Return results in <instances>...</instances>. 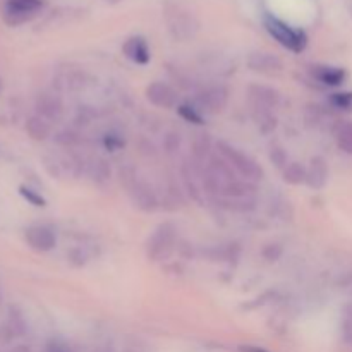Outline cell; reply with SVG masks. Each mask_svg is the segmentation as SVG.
Here are the masks:
<instances>
[{
    "mask_svg": "<svg viewBox=\"0 0 352 352\" xmlns=\"http://www.w3.org/2000/svg\"><path fill=\"white\" fill-rule=\"evenodd\" d=\"M217 151H219L220 157L230 165V167L236 170L237 175L244 179V181H260L263 177V168L250 157V155L243 153L241 150L234 148L232 144L226 143V141H219L217 143Z\"/></svg>",
    "mask_w": 352,
    "mask_h": 352,
    "instance_id": "cell-1",
    "label": "cell"
},
{
    "mask_svg": "<svg viewBox=\"0 0 352 352\" xmlns=\"http://www.w3.org/2000/svg\"><path fill=\"white\" fill-rule=\"evenodd\" d=\"M265 28L282 47H285L291 52H296V54L305 50L306 45H308V36H306L305 31L292 28L291 24L284 23V21L272 16V14L265 16Z\"/></svg>",
    "mask_w": 352,
    "mask_h": 352,
    "instance_id": "cell-2",
    "label": "cell"
},
{
    "mask_svg": "<svg viewBox=\"0 0 352 352\" xmlns=\"http://www.w3.org/2000/svg\"><path fill=\"white\" fill-rule=\"evenodd\" d=\"M45 7V0H7L3 21L10 26H19L33 19Z\"/></svg>",
    "mask_w": 352,
    "mask_h": 352,
    "instance_id": "cell-3",
    "label": "cell"
},
{
    "mask_svg": "<svg viewBox=\"0 0 352 352\" xmlns=\"http://www.w3.org/2000/svg\"><path fill=\"white\" fill-rule=\"evenodd\" d=\"M175 243V229L170 223L160 226L153 232V236L148 241V256L153 261H160L168 258V254L174 250Z\"/></svg>",
    "mask_w": 352,
    "mask_h": 352,
    "instance_id": "cell-4",
    "label": "cell"
},
{
    "mask_svg": "<svg viewBox=\"0 0 352 352\" xmlns=\"http://www.w3.org/2000/svg\"><path fill=\"white\" fill-rule=\"evenodd\" d=\"M227 100H229V95H227L226 88H222V86H208L196 96V109L201 113L215 116V113H220L226 109Z\"/></svg>",
    "mask_w": 352,
    "mask_h": 352,
    "instance_id": "cell-5",
    "label": "cell"
},
{
    "mask_svg": "<svg viewBox=\"0 0 352 352\" xmlns=\"http://www.w3.org/2000/svg\"><path fill=\"white\" fill-rule=\"evenodd\" d=\"M26 243L31 250L38 251V253H47L57 246V237H55L54 230L48 229L45 226H34L26 230Z\"/></svg>",
    "mask_w": 352,
    "mask_h": 352,
    "instance_id": "cell-6",
    "label": "cell"
},
{
    "mask_svg": "<svg viewBox=\"0 0 352 352\" xmlns=\"http://www.w3.org/2000/svg\"><path fill=\"white\" fill-rule=\"evenodd\" d=\"M146 98L160 109H174L177 105V93L167 82H151L146 88Z\"/></svg>",
    "mask_w": 352,
    "mask_h": 352,
    "instance_id": "cell-7",
    "label": "cell"
},
{
    "mask_svg": "<svg viewBox=\"0 0 352 352\" xmlns=\"http://www.w3.org/2000/svg\"><path fill=\"white\" fill-rule=\"evenodd\" d=\"M34 109L36 113L43 119H47L48 122H55L62 117L64 112V105H62V100L57 95H52V93H41L36 98L34 103Z\"/></svg>",
    "mask_w": 352,
    "mask_h": 352,
    "instance_id": "cell-8",
    "label": "cell"
},
{
    "mask_svg": "<svg viewBox=\"0 0 352 352\" xmlns=\"http://www.w3.org/2000/svg\"><path fill=\"white\" fill-rule=\"evenodd\" d=\"M127 188L131 189V195H133L134 203H138V206L143 210H155L157 208V196L151 191L150 186L144 181H138L136 177L131 179V182H127Z\"/></svg>",
    "mask_w": 352,
    "mask_h": 352,
    "instance_id": "cell-9",
    "label": "cell"
},
{
    "mask_svg": "<svg viewBox=\"0 0 352 352\" xmlns=\"http://www.w3.org/2000/svg\"><path fill=\"white\" fill-rule=\"evenodd\" d=\"M124 55L138 65H146L150 62V47L143 36H133L124 43Z\"/></svg>",
    "mask_w": 352,
    "mask_h": 352,
    "instance_id": "cell-10",
    "label": "cell"
},
{
    "mask_svg": "<svg viewBox=\"0 0 352 352\" xmlns=\"http://www.w3.org/2000/svg\"><path fill=\"white\" fill-rule=\"evenodd\" d=\"M313 79L325 86H340L347 78V72L342 67H333V65H313L311 67Z\"/></svg>",
    "mask_w": 352,
    "mask_h": 352,
    "instance_id": "cell-11",
    "label": "cell"
},
{
    "mask_svg": "<svg viewBox=\"0 0 352 352\" xmlns=\"http://www.w3.org/2000/svg\"><path fill=\"white\" fill-rule=\"evenodd\" d=\"M248 64L253 71L265 72V74H274V72L282 71V60L268 52H254L248 58Z\"/></svg>",
    "mask_w": 352,
    "mask_h": 352,
    "instance_id": "cell-12",
    "label": "cell"
},
{
    "mask_svg": "<svg viewBox=\"0 0 352 352\" xmlns=\"http://www.w3.org/2000/svg\"><path fill=\"white\" fill-rule=\"evenodd\" d=\"M327 181H329V165L323 157H313L309 162L308 175H306V182L309 188L322 189L325 188Z\"/></svg>",
    "mask_w": 352,
    "mask_h": 352,
    "instance_id": "cell-13",
    "label": "cell"
},
{
    "mask_svg": "<svg viewBox=\"0 0 352 352\" xmlns=\"http://www.w3.org/2000/svg\"><path fill=\"white\" fill-rule=\"evenodd\" d=\"M192 17L189 14L182 12V10L175 9L174 17H168V24H170V30L174 31L175 36H192L196 26H192Z\"/></svg>",
    "mask_w": 352,
    "mask_h": 352,
    "instance_id": "cell-14",
    "label": "cell"
},
{
    "mask_svg": "<svg viewBox=\"0 0 352 352\" xmlns=\"http://www.w3.org/2000/svg\"><path fill=\"white\" fill-rule=\"evenodd\" d=\"M26 133L31 140L34 141H45L52 133V126L47 119L36 116H31L26 120Z\"/></svg>",
    "mask_w": 352,
    "mask_h": 352,
    "instance_id": "cell-15",
    "label": "cell"
},
{
    "mask_svg": "<svg viewBox=\"0 0 352 352\" xmlns=\"http://www.w3.org/2000/svg\"><path fill=\"white\" fill-rule=\"evenodd\" d=\"M251 96L256 100V105L267 107V109H272L278 102V93L275 89L267 88V86H253Z\"/></svg>",
    "mask_w": 352,
    "mask_h": 352,
    "instance_id": "cell-16",
    "label": "cell"
},
{
    "mask_svg": "<svg viewBox=\"0 0 352 352\" xmlns=\"http://www.w3.org/2000/svg\"><path fill=\"white\" fill-rule=\"evenodd\" d=\"M336 141L344 153L352 155V120L340 124L336 133Z\"/></svg>",
    "mask_w": 352,
    "mask_h": 352,
    "instance_id": "cell-17",
    "label": "cell"
},
{
    "mask_svg": "<svg viewBox=\"0 0 352 352\" xmlns=\"http://www.w3.org/2000/svg\"><path fill=\"white\" fill-rule=\"evenodd\" d=\"M306 175H308V168L305 165L298 164V162L289 164L284 168V181L289 182V184H302V182H306Z\"/></svg>",
    "mask_w": 352,
    "mask_h": 352,
    "instance_id": "cell-18",
    "label": "cell"
},
{
    "mask_svg": "<svg viewBox=\"0 0 352 352\" xmlns=\"http://www.w3.org/2000/svg\"><path fill=\"white\" fill-rule=\"evenodd\" d=\"M210 148H212V141H210L208 134H198L195 138V141H192V157L198 164L208 157Z\"/></svg>",
    "mask_w": 352,
    "mask_h": 352,
    "instance_id": "cell-19",
    "label": "cell"
},
{
    "mask_svg": "<svg viewBox=\"0 0 352 352\" xmlns=\"http://www.w3.org/2000/svg\"><path fill=\"white\" fill-rule=\"evenodd\" d=\"M330 103L339 110H352V91L333 93L330 96Z\"/></svg>",
    "mask_w": 352,
    "mask_h": 352,
    "instance_id": "cell-20",
    "label": "cell"
},
{
    "mask_svg": "<svg viewBox=\"0 0 352 352\" xmlns=\"http://www.w3.org/2000/svg\"><path fill=\"white\" fill-rule=\"evenodd\" d=\"M179 113L184 117L186 120L189 122H195V124H205V119H203V113L199 112L196 107H189V105H181L179 107Z\"/></svg>",
    "mask_w": 352,
    "mask_h": 352,
    "instance_id": "cell-21",
    "label": "cell"
},
{
    "mask_svg": "<svg viewBox=\"0 0 352 352\" xmlns=\"http://www.w3.org/2000/svg\"><path fill=\"white\" fill-rule=\"evenodd\" d=\"M19 192L24 196V198L28 199V201L31 203V205H34V206H45V199L41 198L40 195H36V192H34V191H31V189H28V188H24V186H21Z\"/></svg>",
    "mask_w": 352,
    "mask_h": 352,
    "instance_id": "cell-22",
    "label": "cell"
},
{
    "mask_svg": "<svg viewBox=\"0 0 352 352\" xmlns=\"http://www.w3.org/2000/svg\"><path fill=\"white\" fill-rule=\"evenodd\" d=\"M93 175H96V179H105L110 177V168L107 167V164L103 160H98L95 165H93Z\"/></svg>",
    "mask_w": 352,
    "mask_h": 352,
    "instance_id": "cell-23",
    "label": "cell"
},
{
    "mask_svg": "<svg viewBox=\"0 0 352 352\" xmlns=\"http://www.w3.org/2000/svg\"><path fill=\"white\" fill-rule=\"evenodd\" d=\"M179 144H181V138H179V134L175 133L167 134V138H165V148H167V151L177 150Z\"/></svg>",
    "mask_w": 352,
    "mask_h": 352,
    "instance_id": "cell-24",
    "label": "cell"
},
{
    "mask_svg": "<svg viewBox=\"0 0 352 352\" xmlns=\"http://www.w3.org/2000/svg\"><path fill=\"white\" fill-rule=\"evenodd\" d=\"M270 158H272V162L277 165V167H284V165L287 167V164H285V162H287V157H285V153L280 150V148H277V150L272 151Z\"/></svg>",
    "mask_w": 352,
    "mask_h": 352,
    "instance_id": "cell-25",
    "label": "cell"
},
{
    "mask_svg": "<svg viewBox=\"0 0 352 352\" xmlns=\"http://www.w3.org/2000/svg\"><path fill=\"white\" fill-rule=\"evenodd\" d=\"M239 352H270L263 347H258V346H241Z\"/></svg>",
    "mask_w": 352,
    "mask_h": 352,
    "instance_id": "cell-26",
    "label": "cell"
},
{
    "mask_svg": "<svg viewBox=\"0 0 352 352\" xmlns=\"http://www.w3.org/2000/svg\"><path fill=\"white\" fill-rule=\"evenodd\" d=\"M346 318L351 320V322H352V305H349L346 308Z\"/></svg>",
    "mask_w": 352,
    "mask_h": 352,
    "instance_id": "cell-27",
    "label": "cell"
},
{
    "mask_svg": "<svg viewBox=\"0 0 352 352\" xmlns=\"http://www.w3.org/2000/svg\"><path fill=\"white\" fill-rule=\"evenodd\" d=\"M52 352H65V351H60V349H54Z\"/></svg>",
    "mask_w": 352,
    "mask_h": 352,
    "instance_id": "cell-28",
    "label": "cell"
}]
</instances>
